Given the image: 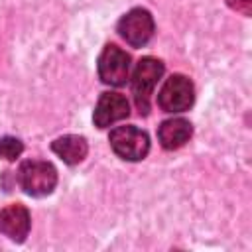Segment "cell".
Returning a JSON list of instances; mask_svg holds the SVG:
<instances>
[{
    "instance_id": "6da1fadb",
    "label": "cell",
    "mask_w": 252,
    "mask_h": 252,
    "mask_svg": "<svg viewBox=\"0 0 252 252\" xmlns=\"http://www.w3.org/2000/svg\"><path fill=\"white\" fill-rule=\"evenodd\" d=\"M16 181L30 197H47L57 185V169L45 159H26L18 167Z\"/></svg>"
},
{
    "instance_id": "7a4b0ae2",
    "label": "cell",
    "mask_w": 252,
    "mask_h": 252,
    "mask_svg": "<svg viewBox=\"0 0 252 252\" xmlns=\"http://www.w3.org/2000/svg\"><path fill=\"white\" fill-rule=\"evenodd\" d=\"M163 69L165 67L159 59L148 55V57H142L132 71V79H130L132 96H134V104L142 116H148V112H150V100H152L158 81L163 75Z\"/></svg>"
},
{
    "instance_id": "3957f363",
    "label": "cell",
    "mask_w": 252,
    "mask_h": 252,
    "mask_svg": "<svg viewBox=\"0 0 252 252\" xmlns=\"http://www.w3.org/2000/svg\"><path fill=\"white\" fill-rule=\"evenodd\" d=\"M112 152L124 161H140L150 152V136L134 124L116 126L108 134Z\"/></svg>"
},
{
    "instance_id": "277c9868",
    "label": "cell",
    "mask_w": 252,
    "mask_h": 252,
    "mask_svg": "<svg viewBox=\"0 0 252 252\" xmlns=\"http://www.w3.org/2000/svg\"><path fill=\"white\" fill-rule=\"evenodd\" d=\"M195 102V87L189 77L175 73L167 77L158 93V106L163 112L179 114L193 106Z\"/></svg>"
},
{
    "instance_id": "5b68a950",
    "label": "cell",
    "mask_w": 252,
    "mask_h": 252,
    "mask_svg": "<svg viewBox=\"0 0 252 252\" xmlns=\"http://www.w3.org/2000/svg\"><path fill=\"white\" fill-rule=\"evenodd\" d=\"M96 71L104 85L124 87L130 79V55L116 43H106L98 55Z\"/></svg>"
},
{
    "instance_id": "8992f818",
    "label": "cell",
    "mask_w": 252,
    "mask_h": 252,
    "mask_svg": "<svg viewBox=\"0 0 252 252\" xmlns=\"http://www.w3.org/2000/svg\"><path fill=\"white\" fill-rule=\"evenodd\" d=\"M154 30H156L154 16L146 8H132L118 22L120 37L132 47H144L152 39Z\"/></svg>"
},
{
    "instance_id": "52a82bcc",
    "label": "cell",
    "mask_w": 252,
    "mask_h": 252,
    "mask_svg": "<svg viewBox=\"0 0 252 252\" xmlns=\"http://www.w3.org/2000/svg\"><path fill=\"white\" fill-rule=\"evenodd\" d=\"M130 114V102L124 94L116 91H106L100 94L94 112H93V122L96 128H108Z\"/></svg>"
},
{
    "instance_id": "ba28073f",
    "label": "cell",
    "mask_w": 252,
    "mask_h": 252,
    "mask_svg": "<svg viewBox=\"0 0 252 252\" xmlns=\"http://www.w3.org/2000/svg\"><path fill=\"white\" fill-rule=\"evenodd\" d=\"M30 226H32L30 211L24 205L14 203L0 211V232L12 242H24L26 236L30 234Z\"/></svg>"
},
{
    "instance_id": "9c48e42d",
    "label": "cell",
    "mask_w": 252,
    "mask_h": 252,
    "mask_svg": "<svg viewBox=\"0 0 252 252\" xmlns=\"http://www.w3.org/2000/svg\"><path fill=\"white\" fill-rule=\"evenodd\" d=\"M193 136V124L181 116L163 120L158 128V140L163 150H179Z\"/></svg>"
},
{
    "instance_id": "30bf717a",
    "label": "cell",
    "mask_w": 252,
    "mask_h": 252,
    "mask_svg": "<svg viewBox=\"0 0 252 252\" xmlns=\"http://www.w3.org/2000/svg\"><path fill=\"white\" fill-rule=\"evenodd\" d=\"M51 150L55 156H59L67 165H75V163H81L85 158H87V152H89V144L83 136H77V134H65V136H59L57 140L51 142Z\"/></svg>"
},
{
    "instance_id": "8fae6325",
    "label": "cell",
    "mask_w": 252,
    "mask_h": 252,
    "mask_svg": "<svg viewBox=\"0 0 252 252\" xmlns=\"http://www.w3.org/2000/svg\"><path fill=\"white\" fill-rule=\"evenodd\" d=\"M24 152V144L22 140L14 138V136H4L0 138V159L6 161H16Z\"/></svg>"
}]
</instances>
